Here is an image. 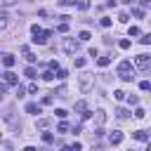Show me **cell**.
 <instances>
[{
  "instance_id": "6da1fadb",
  "label": "cell",
  "mask_w": 151,
  "mask_h": 151,
  "mask_svg": "<svg viewBox=\"0 0 151 151\" xmlns=\"http://www.w3.org/2000/svg\"><path fill=\"white\" fill-rule=\"evenodd\" d=\"M118 78L120 80H132V61H120L118 64Z\"/></svg>"
},
{
  "instance_id": "7a4b0ae2",
  "label": "cell",
  "mask_w": 151,
  "mask_h": 151,
  "mask_svg": "<svg viewBox=\"0 0 151 151\" xmlns=\"http://www.w3.org/2000/svg\"><path fill=\"white\" fill-rule=\"evenodd\" d=\"M61 50H64L66 54H76V52H78V40H76V38H64V40H61Z\"/></svg>"
},
{
  "instance_id": "3957f363",
  "label": "cell",
  "mask_w": 151,
  "mask_h": 151,
  "mask_svg": "<svg viewBox=\"0 0 151 151\" xmlns=\"http://www.w3.org/2000/svg\"><path fill=\"white\" fill-rule=\"evenodd\" d=\"M134 66H137L139 71L146 73L149 66H151V57H149V54H137V57H134Z\"/></svg>"
},
{
  "instance_id": "277c9868",
  "label": "cell",
  "mask_w": 151,
  "mask_h": 151,
  "mask_svg": "<svg viewBox=\"0 0 151 151\" xmlns=\"http://www.w3.org/2000/svg\"><path fill=\"white\" fill-rule=\"evenodd\" d=\"M2 83L5 85H19V76L12 73V71H7V73H2Z\"/></svg>"
},
{
  "instance_id": "5b68a950",
  "label": "cell",
  "mask_w": 151,
  "mask_h": 151,
  "mask_svg": "<svg viewBox=\"0 0 151 151\" xmlns=\"http://www.w3.org/2000/svg\"><path fill=\"white\" fill-rule=\"evenodd\" d=\"M90 87H92V76H90V73L80 76V90H83V92H90Z\"/></svg>"
},
{
  "instance_id": "8992f818",
  "label": "cell",
  "mask_w": 151,
  "mask_h": 151,
  "mask_svg": "<svg viewBox=\"0 0 151 151\" xmlns=\"http://www.w3.org/2000/svg\"><path fill=\"white\" fill-rule=\"evenodd\" d=\"M109 142H111L113 146H116V144H120V142H123V132H118V130H113V132L109 134Z\"/></svg>"
},
{
  "instance_id": "52a82bcc",
  "label": "cell",
  "mask_w": 151,
  "mask_h": 151,
  "mask_svg": "<svg viewBox=\"0 0 151 151\" xmlns=\"http://www.w3.org/2000/svg\"><path fill=\"white\" fill-rule=\"evenodd\" d=\"M132 137H134L137 142H149V134H146V130H134V132H132Z\"/></svg>"
},
{
  "instance_id": "ba28073f",
  "label": "cell",
  "mask_w": 151,
  "mask_h": 151,
  "mask_svg": "<svg viewBox=\"0 0 151 151\" xmlns=\"http://www.w3.org/2000/svg\"><path fill=\"white\" fill-rule=\"evenodd\" d=\"M7 26H9V14L2 9V12H0V31H5Z\"/></svg>"
},
{
  "instance_id": "9c48e42d",
  "label": "cell",
  "mask_w": 151,
  "mask_h": 151,
  "mask_svg": "<svg viewBox=\"0 0 151 151\" xmlns=\"http://www.w3.org/2000/svg\"><path fill=\"white\" fill-rule=\"evenodd\" d=\"M2 64H5L7 68H12V66H14V57H12V54H2Z\"/></svg>"
},
{
  "instance_id": "30bf717a",
  "label": "cell",
  "mask_w": 151,
  "mask_h": 151,
  "mask_svg": "<svg viewBox=\"0 0 151 151\" xmlns=\"http://www.w3.org/2000/svg\"><path fill=\"white\" fill-rule=\"evenodd\" d=\"M104 120H106V113H104V111H97V113H94V123H97V125H104Z\"/></svg>"
},
{
  "instance_id": "8fae6325",
  "label": "cell",
  "mask_w": 151,
  "mask_h": 151,
  "mask_svg": "<svg viewBox=\"0 0 151 151\" xmlns=\"http://www.w3.org/2000/svg\"><path fill=\"white\" fill-rule=\"evenodd\" d=\"M26 113H40V106H38V104H33V101H31V104H26Z\"/></svg>"
},
{
  "instance_id": "7c38bea8",
  "label": "cell",
  "mask_w": 151,
  "mask_h": 151,
  "mask_svg": "<svg viewBox=\"0 0 151 151\" xmlns=\"http://www.w3.org/2000/svg\"><path fill=\"white\" fill-rule=\"evenodd\" d=\"M38 127H40V130H47V127H50V118H40V120H38Z\"/></svg>"
},
{
  "instance_id": "4fadbf2b",
  "label": "cell",
  "mask_w": 151,
  "mask_h": 151,
  "mask_svg": "<svg viewBox=\"0 0 151 151\" xmlns=\"http://www.w3.org/2000/svg\"><path fill=\"white\" fill-rule=\"evenodd\" d=\"M76 7L78 9H87L90 7V0H76Z\"/></svg>"
},
{
  "instance_id": "5bb4252c",
  "label": "cell",
  "mask_w": 151,
  "mask_h": 151,
  "mask_svg": "<svg viewBox=\"0 0 151 151\" xmlns=\"http://www.w3.org/2000/svg\"><path fill=\"white\" fill-rule=\"evenodd\" d=\"M139 90H142V92H149V90H151V83H149V80H142V83H139Z\"/></svg>"
},
{
  "instance_id": "9a60e30c",
  "label": "cell",
  "mask_w": 151,
  "mask_h": 151,
  "mask_svg": "<svg viewBox=\"0 0 151 151\" xmlns=\"http://www.w3.org/2000/svg\"><path fill=\"white\" fill-rule=\"evenodd\" d=\"M76 111L85 113V111H87V104H85V101H76Z\"/></svg>"
},
{
  "instance_id": "2e32d148",
  "label": "cell",
  "mask_w": 151,
  "mask_h": 151,
  "mask_svg": "<svg viewBox=\"0 0 151 151\" xmlns=\"http://www.w3.org/2000/svg\"><path fill=\"white\" fill-rule=\"evenodd\" d=\"M109 61H111L109 57H99V59H97V64H99V66H109Z\"/></svg>"
},
{
  "instance_id": "e0dca14e",
  "label": "cell",
  "mask_w": 151,
  "mask_h": 151,
  "mask_svg": "<svg viewBox=\"0 0 151 151\" xmlns=\"http://www.w3.org/2000/svg\"><path fill=\"white\" fill-rule=\"evenodd\" d=\"M132 14H134L137 19H142V17H144V9H142V7H137V9H132Z\"/></svg>"
},
{
  "instance_id": "ac0fdd59",
  "label": "cell",
  "mask_w": 151,
  "mask_h": 151,
  "mask_svg": "<svg viewBox=\"0 0 151 151\" xmlns=\"http://www.w3.org/2000/svg\"><path fill=\"white\" fill-rule=\"evenodd\" d=\"M26 76H28V78H35L38 73H35V68H33V66H28V68H26Z\"/></svg>"
},
{
  "instance_id": "d6986e66",
  "label": "cell",
  "mask_w": 151,
  "mask_h": 151,
  "mask_svg": "<svg viewBox=\"0 0 151 151\" xmlns=\"http://www.w3.org/2000/svg\"><path fill=\"white\" fill-rule=\"evenodd\" d=\"M52 78H54V71H45L42 73V80H52Z\"/></svg>"
},
{
  "instance_id": "ffe728a7",
  "label": "cell",
  "mask_w": 151,
  "mask_h": 151,
  "mask_svg": "<svg viewBox=\"0 0 151 151\" xmlns=\"http://www.w3.org/2000/svg\"><path fill=\"white\" fill-rule=\"evenodd\" d=\"M54 94H59V97H66V85H61V87H57V92Z\"/></svg>"
},
{
  "instance_id": "44dd1931",
  "label": "cell",
  "mask_w": 151,
  "mask_h": 151,
  "mask_svg": "<svg viewBox=\"0 0 151 151\" xmlns=\"http://www.w3.org/2000/svg\"><path fill=\"white\" fill-rule=\"evenodd\" d=\"M99 24H101V26H104V28H109V26H111V19H109V17H104V19H101V21H99Z\"/></svg>"
},
{
  "instance_id": "7402d4cb",
  "label": "cell",
  "mask_w": 151,
  "mask_h": 151,
  "mask_svg": "<svg viewBox=\"0 0 151 151\" xmlns=\"http://www.w3.org/2000/svg\"><path fill=\"white\" fill-rule=\"evenodd\" d=\"M57 31H59V33H66V31H68V26H66V24H64V21H61V24H59V26H57Z\"/></svg>"
},
{
  "instance_id": "603a6c76",
  "label": "cell",
  "mask_w": 151,
  "mask_h": 151,
  "mask_svg": "<svg viewBox=\"0 0 151 151\" xmlns=\"http://www.w3.org/2000/svg\"><path fill=\"white\" fill-rule=\"evenodd\" d=\"M78 38H80V40H83V42H87V40H90V33H87V31H83V33H80V35H78Z\"/></svg>"
},
{
  "instance_id": "cb8c5ba5",
  "label": "cell",
  "mask_w": 151,
  "mask_h": 151,
  "mask_svg": "<svg viewBox=\"0 0 151 151\" xmlns=\"http://www.w3.org/2000/svg\"><path fill=\"white\" fill-rule=\"evenodd\" d=\"M118 47H120V50H127V47H130V40H120Z\"/></svg>"
},
{
  "instance_id": "d4e9b609",
  "label": "cell",
  "mask_w": 151,
  "mask_h": 151,
  "mask_svg": "<svg viewBox=\"0 0 151 151\" xmlns=\"http://www.w3.org/2000/svg\"><path fill=\"white\" fill-rule=\"evenodd\" d=\"M113 97H116V99H125V92H123V90H116Z\"/></svg>"
},
{
  "instance_id": "484cf974",
  "label": "cell",
  "mask_w": 151,
  "mask_h": 151,
  "mask_svg": "<svg viewBox=\"0 0 151 151\" xmlns=\"http://www.w3.org/2000/svg\"><path fill=\"white\" fill-rule=\"evenodd\" d=\"M116 113H118V118H127V116H130V113H127V111H125V109H118V111H116Z\"/></svg>"
},
{
  "instance_id": "4316f807",
  "label": "cell",
  "mask_w": 151,
  "mask_h": 151,
  "mask_svg": "<svg viewBox=\"0 0 151 151\" xmlns=\"http://www.w3.org/2000/svg\"><path fill=\"white\" fill-rule=\"evenodd\" d=\"M134 116H137V118H144V116H146V111H144V109H142V106H139V109H137V111H134Z\"/></svg>"
},
{
  "instance_id": "83f0119b",
  "label": "cell",
  "mask_w": 151,
  "mask_h": 151,
  "mask_svg": "<svg viewBox=\"0 0 151 151\" xmlns=\"http://www.w3.org/2000/svg\"><path fill=\"white\" fill-rule=\"evenodd\" d=\"M57 130H59V132H61V134H64V132H66V130H68V123H59V127H57Z\"/></svg>"
},
{
  "instance_id": "f1b7e54d",
  "label": "cell",
  "mask_w": 151,
  "mask_h": 151,
  "mask_svg": "<svg viewBox=\"0 0 151 151\" xmlns=\"http://www.w3.org/2000/svg\"><path fill=\"white\" fill-rule=\"evenodd\" d=\"M42 142H45V144H52V134L45 132V134H42Z\"/></svg>"
},
{
  "instance_id": "f546056e",
  "label": "cell",
  "mask_w": 151,
  "mask_h": 151,
  "mask_svg": "<svg viewBox=\"0 0 151 151\" xmlns=\"http://www.w3.org/2000/svg\"><path fill=\"white\" fill-rule=\"evenodd\" d=\"M142 42H144V45H149V42H151V35H149V33H144V35H142Z\"/></svg>"
},
{
  "instance_id": "4dcf8cb0",
  "label": "cell",
  "mask_w": 151,
  "mask_h": 151,
  "mask_svg": "<svg viewBox=\"0 0 151 151\" xmlns=\"http://www.w3.org/2000/svg\"><path fill=\"white\" fill-rule=\"evenodd\" d=\"M24 94H26V90H24L21 85H17V97H24Z\"/></svg>"
},
{
  "instance_id": "1f68e13d",
  "label": "cell",
  "mask_w": 151,
  "mask_h": 151,
  "mask_svg": "<svg viewBox=\"0 0 151 151\" xmlns=\"http://www.w3.org/2000/svg\"><path fill=\"white\" fill-rule=\"evenodd\" d=\"M50 71H59V64L57 61H50Z\"/></svg>"
},
{
  "instance_id": "d6a6232c",
  "label": "cell",
  "mask_w": 151,
  "mask_h": 151,
  "mask_svg": "<svg viewBox=\"0 0 151 151\" xmlns=\"http://www.w3.org/2000/svg\"><path fill=\"white\" fill-rule=\"evenodd\" d=\"M54 113H57V116H59V118H66V111H64V109H57V111H54Z\"/></svg>"
},
{
  "instance_id": "836d02e7",
  "label": "cell",
  "mask_w": 151,
  "mask_h": 151,
  "mask_svg": "<svg viewBox=\"0 0 151 151\" xmlns=\"http://www.w3.org/2000/svg\"><path fill=\"white\" fill-rule=\"evenodd\" d=\"M61 5H76V0H61Z\"/></svg>"
},
{
  "instance_id": "e575fe53",
  "label": "cell",
  "mask_w": 151,
  "mask_h": 151,
  "mask_svg": "<svg viewBox=\"0 0 151 151\" xmlns=\"http://www.w3.org/2000/svg\"><path fill=\"white\" fill-rule=\"evenodd\" d=\"M5 5H14V2H19V0H2Z\"/></svg>"
},
{
  "instance_id": "d590c367",
  "label": "cell",
  "mask_w": 151,
  "mask_h": 151,
  "mask_svg": "<svg viewBox=\"0 0 151 151\" xmlns=\"http://www.w3.org/2000/svg\"><path fill=\"white\" fill-rule=\"evenodd\" d=\"M24 151H38V149H35V146H26Z\"/></svg>"
},
{
  "instance_id": "8d00e7d4",
  "label": "cell",
  "mask_w": 151,
  "mask_h": 151,
  "mask_svg": "<svg viewBox=\"0 0 151 151\" xmlns=\"http://www.w3.org/2000/svg\"><path fill=\"white\" fill-rule=\"evenodd\" d=\"M106 5H116V0H106Z\"/></svg>"
}]
</instances>
